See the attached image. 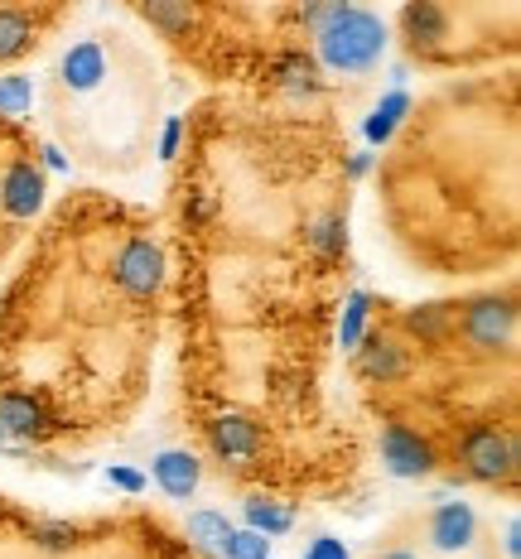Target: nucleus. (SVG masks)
I'll list each match as a JSON object with an SVG mask.
<instances>
[{"label":"nucleus","mask_w":521,"mask_h":559,"mask_svg":"<svg viewBox=\"0 0 521 559\" xmlns=\"http://www.w3.org/2000/svg\"><path fill=\"white\" fill-rule=\"evenodd\" d=\"M111 477H116V483L126 487V492H141V477H135V473H126V468H111Z\"/></svg>","instance_id":"nucleus-15"},{"label":"nucleus","mask_w":521,"mask_h":559,"mask_svg":"<svg viewBox=\"0 0 521 559\" xmlns=\"http://www.w3.org/2000/svg\"><path fill=\"white\" fill-rule=\"evenodd\" d=\"M49 107L63 145L83 165L126 174L155 145V68L126 34H92L54 63Z\"/></svg>","instance_id":"nucleus-1"},{"label":"nucleus","mask_w":521,"mask_h":559,"mask_svg":"<svg viewBox=\"0 0 521 559\" xmlns=\"http://www.w3.org/2000/svg\"><path fill=\"white\" fill-rule=\"evenodd\" d=\"M405 111H411V102H405L401 92H391V97L372 111V121H367V135H372V140H387L391 131H396V121H401Z\"/></svg>","instance_id":"nucleus-10"},{"label":"nucleus","mask_w":521,"mask_h":559,"mask_svg":"<svg viewBox=\"0 0 521 559\" xmlns=\"http://www.w3.org/2000/svg\"><path fill=\"white\" fill-rule=\"evenodd\" d=\"M199 477H203V463L193 459L189 449H165L155 459V483L165 487L174 502H183V497L199 492Z\"/></svg>","instance_id":"nucleus-7"},{"label":"nucleus","mask_w":521,"mask_h":559,"mask_svg":"<svg viewBox=\"0 0 521 559\" xmlns=\"http://www.w3.org/2000/svg\"><path fill=\"white\" fill-rule=\"evenodd\" d=\"M68 10H44V5H0V68L20 63L44 44V29L63 25Z\"/></svg>","instance_id":"nucleus-4"},{"label":"nucleus","mask_w":521,"mask_h":559,"mask_svg":"<svg viewBox=\"0 0 521 559\" xmlns=\"http://www.w3.org/2000/svg\"><path fill=\"white\" fill-rule=\"evenodd\" d=\"M227 559H271V540L257 531H232V540H227Z\"/></svg>","instance_id":"nucleus-12"},{"label":"nucleus","mask_w":521,"mask_h":559,"mask_svg":"<svg viewBox=\"0 0 521 559\" xmlns=\"http://www.w3.org/2000/svg\"><path fill=\"white\" fill-rule=\"evenodd\" d=\"M517 425H469L463 435L449 444L445 463H454L449 477H463V483H483V487H502V492H512L517 487Z\"/></svg>","instance_id":"nucleus-3"},{"label":"nucleus","mask_w":521,"mask_h":559,"mask_svg":"<svg viewBox=\"0 0 521 559\" xmlns=\"http://www.w3.org/2000/svg\"><path fill=\"white\" fill-rule=\"evenodd\" d=\"M381 463L396 477H430L439 468L435 449L405 425H381Z\"/></svg>","instance_id":"nucleus-6"},{"label":"nucleus","mask_w":521,"mask_h":559,"mask_svg":"<svg viewBox=\"0 0 521 559\" xmlns=\"http://www.w3.org/2000/svg\"><path fill=\"white\" fill-rule=\"evenodd\" d=\"M29 111V78H0V116H25Z\"/></svg>","instance_id":"nucleus-11"},{"label":"nucleus","mask_w":521,"mask_h":559,"mask_svg":"<svg viewBox=\"0 0 521 559\" xmlns=\"http://www.w3.org/2000/svg\"><path fill=\"white\" fill-rule=\"evenodd\" d=\"M367 559H421V555H415V550H411V545H401V540H387V545H381V540H377V550H372V555H367Z\"/></svg>","instance_id":"nucleus-14"},{"label":"nucleus","mask_w":521,"mask_h":559,"mask_svg":"<svg viewBox=\"0 0 521 559\" xmlns=\"http://www.w3.org/2000/svg\"><path fill=\"white\" fill-rule=\"evenodd\" d=\"M247 521H251V531L257 535H285L289 526H295V511L281 507V502H265V497H251Z\"/></svg>","instance_id":"nucleus-8"},{"label":"nucleus","mask_w":521,"mask_h":559,"mask_svg":"<svg viewBox=\"0 0 521 559\" xmlns=\"http://www.w3.org/2000/svg\"><path fill=\"white\" fill-rule=\"evenodd\" d=\"M189 540L208 545V550H227V540H232L227 516H217V511H193L189 516Z\"/></svg>","instance_id":"nucleus-9"},{"label":"nucleus","mask_w":521,"mask_h":559,"mask_svg":"<svg viewBox=\"0 0 521 559\" xmlns=\"http://www.w3.org/2000/svg\"><path fill=\"white\" fill-rule=\"evenodd\" d=\"M415 526L425 531V540H430L435 550L454 555V550H469V545L478 540V511L469 502H439L435 511L415 516Z\"/></svg>","instance_id":"nucleus-5"},{"label":"nucleus","mask_w":521,"mask_h":559,"mask_svg":"<svg viewBox=\"0 0 521 559\" xmlns=\"http://www.w3.org/2000/svg\"><path fill=\"white\" fill-rule=\"evenodd\" d=\"M305 559H347V550H343L339 540H329V535H319V540L309 545V555H305Z\"/></svg>","instance_id":"nucleus-13"},{"label":"nucleus","mask_w":521,"mask_h":559,"mask_svg":"<svg viewBox=\"0 0 521 559\" xmlns=\"http://www.w3.org/2000/svg\"><path fill=\"white\" fill-rule=\"evenodd\" d=\"M315 44L333 73H372L387 53V20L357 5H329V20L315 29Z\"/></svg>","instance_id":"nucleus-2"}]
</instances>
